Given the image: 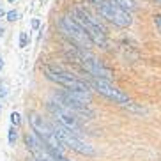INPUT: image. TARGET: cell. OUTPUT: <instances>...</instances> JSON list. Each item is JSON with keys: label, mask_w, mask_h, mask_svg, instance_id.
<instances>
[{"label": "cell", "mask_w": 161, "mask_h": 161, "mask_svg": "<svg viewBox=\"0 0 161 161\" xmlns=\"http://www.w3.org/2000/svg\"><path fill=\"white\" fill-rule=\"evenodd\" d=\"M29 119H30V126H32V129L36 131V135L39 136V140L44 143L46 151L50 152L52 156H55V158L64 156V145H62V142L58 140V136L55 135V129H53L52 124L46 122V120H44L41 115H37V114H30Z\"/></svg>", "instance_id": "6da1fadb"}, {"label": "cell", "mask_w": 161, "mask_h": 161, "mask_svg": "<svg viewBox=\"0 0 161 161\" xmlns=\"http://www.w3.org/2000/svg\"><path fill=\"white\" fill-rule=\"evenodd\" d=\"M73 18L85 29V32L89 34V37L92 43L101 46V48H106V44H108V41H106V32H104V29L99 25V21L90 14L89 11H85L80 5H76L75 9H73Z\"/></svg>", "instance_id": "7a4b0ae2"}, {"label": "cell", "mask_w": 161, "mask_h": 161, "mask_svg": "<svg viewBox=\"0 0 161 161\" xmlns=\"http://www.w3.org/2000/svg\"><path fill=\"white\" fill-rule=\"evenodd\" d=\"M92 2H94V7L97 9V13L103 18H106L108 21H112L114 25H117V27L126 29V27H129L133 23L131 13L122 9L120 5H117L112 0H92Z\"/></svg>", "instance_id": "3957f363"}, {"label": "cell", "mask_w": 161, "mask_h": 161, "mask_svg": "<svg viewBox=\"0 0 161 161\" xmlns=\"http://www.w3.org/2000/svg\"><path fill=\"white\" fill-rule=\"evenodd\" d=\"M52 126H53V129H55V135L58 136V140L62 142V145L69 147L71 151L78 152V154H81V156H96L94 147L89 145V143H85L83 140H80L78 135L73 133L71 129H67L66 126H62L60 122H57V120H55Z\"/></svg>", "instance_id": "277c9868"}, {"label": "cell", "mask_w": 161, "mask_h": 161, "mask_svg": "<svg viewBox=\"0 0 161 161\" xmlns=\"http://www.w3.org/2000/svg\"><path fill=\"white\" fill-rule=\"evenodd\" d=\"M48 80L55 81L58 85H62L64 89H71V90H89V83L85 80H80L78 76L71 75L67 71L62 69H53V67H44Z\"/></svg>", "instance_id": "5b68a950"}, {"label": "cell", "mask_w": 161, "mask_h": 161, "mask_svg": "<svg viewBox=\"0 0 161 161\" xmlns=\"http://www.w3.org/2000/svg\"><path fill=\"white\" fill-rule=\"evenodd\" d=\"M48 110H50V114L55 117V120L60 122L62 126H66L67 129H71L73 133H76V135L81 133V126H80V122H78V119H76L75 112H73L71 108L64 106L62 103L50 101V103H48Z\"/></svg>", "instance_id": "8992f818"}, {"label": "cell", "mask_w": 161, "mask_h": 161, "mask_svg": "<svg viewBox=\"0 0 161 161\" xmlns=\"http://www.w3.org/2000/svg\"><path fill=\"white\" fill-rule=\"evenodd\" d=\"M60 27H62V30L71 37L73 43H76L80 48H85L87 50L89 46L94 44L92 41H90L89 34L85 32V29H83L73 16H64V18L60 19Z\"/></svg>", "instance_id": "52a82bcc"}, {"label": "cell", "mask_w": 161, "mask_h": 161, "mask_svg": "<svg viewBox=\"0 0 161 161\" xmlns=\"http://www.w3.org/2000/svg\"><path fill=\"white\" fill-rule=\"evenodd\" d=\"M92 87L96 89V92L103 94L104 97H108L110 101H114L117 104H124V106L131 104V99H129L128 96L124 94L120 89H117L114 83H110V80H106V78H96V80H92Z\"/></svg>", "instance_id": "ba28073f"}, {"label": "cell", "mask_w": 161, "mask_h": 161, "mask_svg": "<svg viewBox=\"0 0 161 161\" xmlns=\"http://www.w3.org/2000/svg\"><path fill=\"white\" fill-rule=\"evenodd\" d=\"M27 44H29V36H27V32H21L19 34V48H27Z\"/></svg>", "instance_id": "9c48e42d"}, {"label": "cell", "mask_w": 161, "mask_h": 161, "mask_svg": "<svg viewBox=\"0 0 161 161\" xmlns=\"http://www.w3.org/2000/svg\"><path fill=\"white\" fill-rule=\"evenodd\" d=\"M11 122H13V126H16V128H18L19 124H21V117H19V114L13 112V114H11Z\"/></svg>", "instance_id": "30bf717a"}, {"label": "cell", "mask_w": 161, "mask_h": 161, "mask_svg": "<svg viewBox=\"0 0 161 161\" xmlns=\"http://www.w3.org/2000/svg\"><path fill=\"white\" fill-rule=\"evenodd\" d=\"M16 136H18V133H16V126H13V128L9 129V143H11V145H14Z\"/></svg>", "instance_id": "8fae6325"}, {"label": "cell", "mask_w": 161, "mask_h": 161, "mask_svg": "<svg viewBox=\"0 0 161 161\" xmlns=\"http://www.w3.org/2000/svg\"><path fill=\"white\" fill-rule=\"evenodd\" d=\"M5 16H7V19H9V21H16V19H18V13H16V11H9Z\"/></svg>", "instance_id": "7c38bea8"}, {"label": "cell", "mask_w": 161, "mask_h": 161, "mask_svg": "<svg viewBox=\"0 0 161 161\" xmlns=\"http://www.w3.org/2000/svg\"><path fill=\"white\" fill-rule=\"evenodd\" d=\"M154 23H156L158 30H159V34H161V14H156V16H154Z\"/></svg>", "instance_id": "4fadbf2b"}, {"label": "cell", "mask_w": 161, "mask_h": 161, "mask_svg": "<svg viewBox=\"0 0 161 161\" xmlns=\"http://www.w3.org/2000/svg\"><path fill=\"white\" fill-rule=\"evenodd\" d=\"M5 92H7V90H5V83H0V99L5 96Z\"/></svg>", "instance_id": "5bb4252c"}, {"label": "cell", "mask_w": 161, "mask_h": 161, "mask_svg": "<svg viewBox=\"0 0 161 161\" xmlns=\"http://www.w3.org/2000/svg\"><path fill=\"white\" fill-rule=\"evenodd\" d=\"M32 27H34V29H37V27H39V21H37V19H34V21H32Z\"/></svg>", "instance_id": "9a60e30c"}, {"label": "cell", "mask_w": 161, "mask_h": 161, "mask_svg": "<svg viewBox=\"0 0 161 161\" xmlns=\"http://www.w3.org/2000/svg\"><path fill=\"white\" fill-rule=\"evenodd\" d=\"M57 159H58V161H69L66 156H60V158H57Z\"/></svg>", "instance_id": "2e32d148"}, {"label": "cell", "mask_w": 161, "mask_h": 161, "mask_svg": "<svg viewBox=\"0 0 161 161\" xmlns=\"http://www.w3.org/2000/svg\"><path fill=\"white\" fill-rule=\"evenodd\" d=\"M4 14H5V13H4V9H2V5H0V18H2Z\"/></svg>", "instance_id": "e0dca14e"}, {"label": "cell", "mask_w": 161, "mask_h": 161, "mask_svg": "<svg viewBox=\"0 0 161 161\" xmlns=\"http://www.w3.org/2000/svg\"><path fill=\"white\" fill-rule=\"evenodd\" d=\"M2 36H4V29H2V27H0V37H2Z\"/></svg>", "instance_id": "ac0fdd59"}, {"label": "cell", "mask_w": 161, "mask_h": 161, "mask_svg": "<svg viewBox=\"0 0 161 161\" xmlns=\"http://www.w3.org/2000/svg\"><path fill=\"white\" fill-rule=\"evenodd\" d=\"M2 66H4V64H2V58H0V69H2Z\"/></svg>", "instance_id": "d6986e66"}, {"label": "cell", "mask_w": 161, "mask_h": 161, "mask_svg": "<svg viewBox=\"0 0 161 161\" xmlns=\"http://www.w3.org/2000/svg\"><path fill=\"white\" fill-rule=\"evenodd\" d=\"M29 161H37V159H29Z\"/></svg>", "instance_id": "ffe728a7"}, {"label": "cell", "mask_w": 161, "mask_h": 161, "mask_svg": "<svg viewBox=\"0 0 161 161\" xmlns=\"http://www.w3.org/2000/svg\"><path fill=\"white\" fill-rule=\"evenodd\" d=\"M9 2H14V0H9Z\"/></svg>", "instance_id": "44dd1931"}]
</instances>
